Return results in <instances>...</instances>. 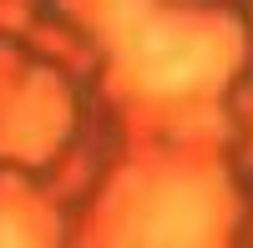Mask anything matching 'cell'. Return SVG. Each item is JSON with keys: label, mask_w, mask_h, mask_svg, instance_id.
<instances>
[{"label": "cell", "mask_w": 253, "mask_h": 248, "mask_svg": "<svg viewBox=\"0 0 253 248\" xmlns=\"http://www.w3.org/2000/svg\"><path fill=\"white\" fill-rule=\"evenodd\" d=\"M132 61H137V71L152 91H187V86L213 76L218 51H213L208 36H193V31L142 26L132 36Z\"/></svg>", "instance_id": "obj_1"}, {"label": "cell", "mask_w": 253, "mask_h": 248, "mask_svg": "<svg viewBox=\"0 0 253 248\" xmlns=\"http://www.w3.org/2000/svg\"><path fill=\"white\" fill-rule=\"evenodd\" d=\"M208 223H213V213H208L203 198L172 193L152 218H147L142 238H152V243H198V238H208Z\"/></svg>", "instance_id": "obj_2"}]
</instances>
